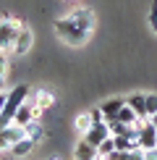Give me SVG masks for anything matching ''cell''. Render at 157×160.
<instances>
[{"label":"cell","mask_w":157,"mask_h":160,"mask_svg":"<svg viewBox=\"0 0 157 160\" xmlns=\"http://www.w3.org/2000/svg\"><path fill=\"white\" fill-rule=\"evenodd\" d=\"M55 34L60 42H65L68 48H81V45H87L89 42V37H92V32H87L84 26H78L76 21H71L68 16H60V18H55Z\"/></svg>","instance_id":"obj_1"},{"label":"cell","mask_w":157,"mask_h":160,"mask_svg":"<svg viewBox=\"0 0 157 160\" xmlns=\"http://www.w3.org/2000/svg\"><path fill=\"white\" fill-rule=\"evenodd\" d=\"M31 45H34V32H31V26H24V29H18V34H16V42H13L11 55L13 58H24L26 52L31 50Z\"/></svg>","instance_id":"obj_2"},{"label":"cell","mask_w":157,"mask_h":160,"mask_svg":"<svg viewBox=\"0 0 157 160\" xmlns=\"http://www.w3.org/2000/svg\"><path fill=\"white\" fill-rule=\"evenodd\" d=\"M65 16H68L71 21H76L78 26H84L87 32H94V26H97V16H94L92 8H74V11L65 13Z\"/></svg>","instance_id":"obj_3"},{"label":"cell","mask_w":157,"mask_h":160,"mask_svg":"<svg viewBox=\"0 0 157 160\" xmlns=\"http://www.w3.org/2000/svg\"><path fill=\"white\" fill-rule=\"evenodd\" d=\"M139 147L141 150H149V147H157V126L144 118L141 126H139Z\"/></svg>","instance_id":"obj_4"},{"label":"cell","mask_w":157,"mask_h":160,"mask_svg":"<svg viewBox=\"0 0 157 160\" xmlns=\"http://www.w3.org/2000/svg\"><path fill=\"white\" fill-rule=\"evenodd\" d=\"M107 137H113V134H110V129H107V121H102V123H92V129H89L81 139H84V142H89L92 147L97 150V147H100V144H102Z\"/></svg>","instance_id":"obj_5"},{"label":"cell","mask_w":157,"mask_h":160,"mask_svg":"<svg viewBox=\"0 0 157 160\" xmlns=\"http://www.w3.org/2000/svg\"><path fill=\"white\" fill-rule=\"evenodd\" d=\"M126 105L134 108V113L139 118H147V92H131V95H126Z\"/></svg>","instance_id":"obj_6"},{"label":"cell","mask_w":157,"mask_h":160,"mask_svg":"<svg viewBox=\"0 0 157 160\" xmlns=\"http://www.w3.org/2000/svg\"><path fill=\"white\" fill-rule=\"evenodd\" d=\"M34 147H37V142H31L29 137H24V139H18L16 144H11V155L16 158V160H24V158H29L31 152H34Z\"/></svg>","instance_id":"obj_7"},{"label":"cell","mask_w":157,"mask_h":160,"mask_svg":"<svg viewBox=\"0 0 157 160\" xmlns=\"http://www.w3.org/2000/svg\"><path fill=\"white\" fill-rule=\"evenodd\" d=\"M29 100L37 105V108H42V110H50L52 105H55V95H52L50 89H34L29 95Z\"/></svg>","instance_id":"obj_8"},{"label":"cell","mask_w":157,"mask_h":160,"mask_svg":"<svg viewBox=\"0 0 157 160\" xmlns=\"http://www.w3.org/2000/svg\"><path fill=\"white\" fill-rule=\"evenodd\" d=\"M126 105V97H107L105 102L100 105L102 108V116H105V121H110V118H115L118 116V110Z\"/></svg>","instance_id":"obj_9"},{"label":"cell","mask_w":157,"mask_h":160,"mask_svg":"<svg viewBox=\"0 0 157 160\" xmlns=\"http://www.w3.org/2000/svg\"><path fill=\"white\" fill-rule=\"evenodd\" d=\"M13 121H16V123H21V126H26L29 121H34V102H31L29 97H26L24 102H21V108L16 110V116H13Z\"/></svg>","instance_id":"obj_10"},{"label":"cell","mask_w":157,"mask_h":160,"mask_svg":"<svg viewBox=\"0 0 157 160\" xmlns=\"http://www.w3.org/2000/svg\"><path fill=\"white\" fill-rule=\"evenodd\" d=\"M24 129H26V137H29L31 142H37V144H39V142H45V137H47V131H45L42 121H29Z\"/></svg>","instance_id":"obj_11"},{"label":"cell","mask_w":157,"mask_h":160,"mask_svg":"<svg viewBox=\"0 0 157 160\" xmlns=\"http://www.w3.org/2000/svg\"><path fill=\"white\" fill-rule=\"evenodd\" d=\"M94 155H97V150L92 147L89 142H84V139L76 144V147H74V158H76V160H92Z\"/></svg>","instance_id":"obj_12"},{"label":"cell","mask_w":157,"mask_h":160,"mask_svg":"<svg viewBox=\"0 0 157 160\" xmlns=\"http://www.w3.org/2000/svg\"><path fill=\"white\" fill-rule=\"evenodd\" d=\"M92 123H94V121H92L89 110H87V113H78V116L74 118V129H76V131H78L81 137H84V134H87V131L92 129Z\"/></svg>","instance_id":"obj_13"},{"label":"cell","mask_w":157,"mask_h":160,"mask_svg":"<svg viewBox=\"0 0 157 160\" xmlns=\"http://www.w3.org/2000/svg\"><path fill=\"white\" fill-rule=\"evenodd\" d=\"M118 121H121V123H136V121H139V116H136V113H134V108H128V105H123V108L121 110H118Z\"/></svg>","instance_id":"obj_14"},{"label":"cell","mask_w":157,"mask_h":160,"mask_svg":"<svg viewBox=\"0 0 157 160\" xmlns=\"http://www.w3.org/2000/svg\"><path fill=\"white\" fill-rule=\"evenodd\" d=\"M113 150H115V139H113V137H107V139H105V142L100 144V147H97V155L105 158V155H110Z\"/></svg>","instance_id":"obj_15"},{"label":"cell","mask_w":157,"mask_h":160,"mask_svg":"<svg viewBox=\"0 0 157 160\" xmlns=\"http://www.w3.org/2000/svg\"><path fill=\"white\" fill-rule=\"evenodd\" d=\"M157 113V92H147V118Z\"/></svg>","instance_id":"obj_16"},{"label":"cell","mask_w":157,"mask_h":160,"mask_svg":"<svg viewBox=\"0 0 157 160\" xmlns=\"http://www.w3.org/2000/svg\"><path fill=\"white\" fill-rule=\"evenodd\" d=\"M149 26H152V32H155V34H157V0H155V3H152V8H149Z\"/></svg>","instance_id":"obj_17"},{"label":"cell","mask_w":157,"mask_h":160,"mask_svg":"<svg viewBox=\"0 0 157 160\" xmlns=\"http://www.w3.org/2000/svg\"><path fill=\"white\" fill-rule=\"evenodd\" d=\"M89 116H92V121H94V123H102V121H105V116H102V108H100V105H97V108H92V110H89Z\"/></svg>","instance_id":"obj_18"},{"label":"cell","mask_w":157,"mask_h":160,"mask_svg":"<svg viewBox=\"0 0 157 160\" xmlns=\"http://www.w3.org/2000/svg\"><path fill=\"white\" fill-rule=\"evenodd\" d=\"M11 123H13V118H11V116H5V113H0V131H3V129H8Z\"/></svg>","instance_id":"obj_19"},{"label":"cell","mask_w":157,"mask_h":160,"mask_svg":"<svg viewBox=\"0 0 157 160\" xmlns=\"http://www.w3.org/2000/svg\"><path fill=\"white\" fill-rule=\"evenodd\" d=\"M144 152V160H157V147H149V150H141Z\"/></svg>","instance_id":"obj_20"},{"label":"cell","mask_w":157,"mask_h":160,"mask_svg":"<svg viewBox=\"0 0 157 160\" xmlns=\"http://www.w3.org/2000/svg\"><path fill=\"white\" fill-rule=\"evenodd\" d=\"M5 102H8V89H0V113H3Z\"/></svg>","instance_id":"obj_21"},{"label":"cell","mask_w":157,"mask_h":160,"mask_svg":"<svg viewBox=\"0 0 157 160\" xmlns=\"http://www.w3.org/2000/svg\"><path fill=\"white\" fill-rule=\"evenodd\" d=\"M149 121H152V123H155V126H157V113H155V116H152V118H149Z\"/></svg>","instance_id":"obj_22"},{"label":"cell","mask_w":157,"mask_h":160,"mask_svg":"<svg viewBox=\"0 0 157 160\" xmlns=\"http://www.w3.org/2000/svg\"><path fill=\"white\" fill-rule=\"evenodd\" d=\"M92 160H105V158H100V155H94V158H92Z\"/></svg>","instance_id":"obj_23"},{"label":"cell","mask_w":157,"mask_h":160,"mask_svg":"<svg viewBox=\"0 0 157 160\" xmlns=\"http://www.w3.org/2000/svg\"><path fill=\"white\" fill-rule=\"evenodd\" d=\"M47 160H60V158H47Z\"/></svg>","instance_id":"obj_24"},{"label":"cell","mask_w":157,"mask_h":160,"mask_svg":"<svg viewBox=\"0 0 157 160\" xmlns=\"http://www.w3.org/2000/svg\"><path fill=\"white\" fill-rule=\"evenodd\" d=\"M0 50H3V45H0Z\"/></svg>","instance_id":"obj_25"}]
</instances>
